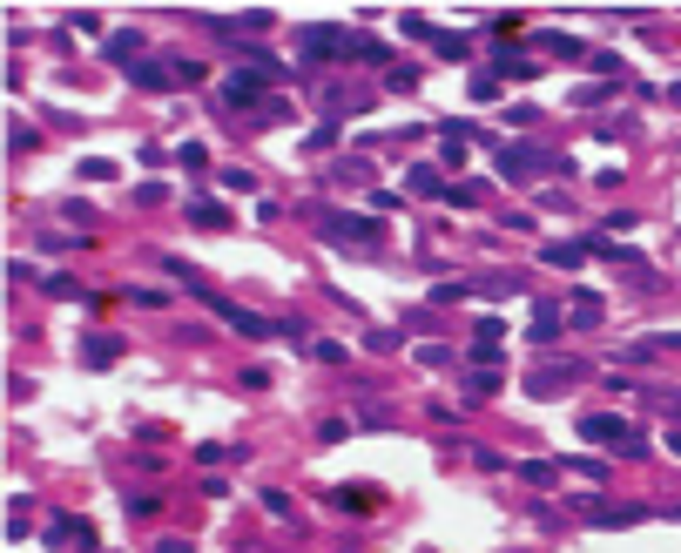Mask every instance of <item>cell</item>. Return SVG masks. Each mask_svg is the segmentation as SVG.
<instances>
[{"label":"cell","mask_w":681,"mask_h":553,"mask_svg":"<svg viewBox=\"0 0 681 553\" xmlns=\"http://www.w3.org/2000/svg\"><path fill=\"white\" fill-rule=\"evenodd\" d=\"M587 378V365H580V358H553V365H533V399H546V392H567V384H580Z\"/></svg>","instance_id":"7a4b0ae2"},{"label":"cell","mask_w":681,"mask_h":553,"mask_svg":"<svg viewBox=\"0 0 681 553\" xmlns=\"http://www.w3.org/2000/svg\"><path fill=\"white\" fill-rule=\"evenodd\" d=\"M155 553H189V540H162V547H155Z\"/></svg>","instance_id":"44dd1931"},{"label":"cell","mask_w":681,"mask_h":553,"mask_svg":"<svg viewBox=\"0 0 681 553\" xmlns=\"http://www.w3.org/2000/svg\"><path fill=\"white\" fill-rule=\"evenodd\" d=\"M405 183H411V196H453V183H445V176L432 169V162H419V169H411Z\"/></svg>","instance_id":"ba28073f"},{"label":"cell","mask_w":681,"mask_h":553,"mask_svg":"<svg viewBox=\"0 0 681 553\" xmlns=\"http://www.w3.org/2000/svg\"><path fill=\"white\" fill-rule=\"evenodd\" d=\"M561 338V304H540L533 310V344H553Z\"/></svg>","instance_id":"9c48e42d"},{"label":"cell","mask_w":681,"mask_h":553,"mask_svg":"<svg viewBox=\"0 0 681 553\" xmlns=\"http://www.w3.org/2000/svg\"><path fill=\"white\" fill-rule=\"evenodd\" d=\"M493 384H500L493 371H472V378H466V399H493Z\"/></svg>","instance_id":"e0dca14e"},{"label":"cell","mask_w":681,"mask_h":553,"mask_svg":"<svg viewBox=\"0 0 681 553\" xmlns=\"http://www.w3.org/2000/svg\"><path fill=\"white\" fill-rule=\"evenodd\" d=\"M574 324H580V331H587V324H601V297H580V304H574Z\"/></svg>","instance_id":"ffe728a7"},{"label":"cell","mask_w":681,"mask_h":553,"mask_svg":"<svg viewBox=\"0 0 681 553\" xmlns=\"http://www.w3.org/2000/svg\"><path fill=\"white\" fill-rule=\"evenodd\" d=\"M324 236H331V243H371V236H378V223H371V216L324 210Z\"/></svg>","instance_id":"3957f363"},{"label":"cell","mask_w":681,"mask_h":553,"mask_svg":"<svg viewBox=\"0 0 681 553\" xmlns=\"http://www.w3.org/2000/svg\"><path fill=\"white\" fill-rule=\"evenodd\" d=\"M270 81H277V75H263V68H243V75H229V81H223V95H229V102H257Z\"/></svg>","instance_id":"5b68a950"},{"label":"cell","mask_w":681,"mask_h":553,"mask_svg":"<svg viewBox=\"0 0 681 553\" xmlns=\"http://www.w3.org/2000/svg\"><path fill=\"white\" fill-rule=\"evenodd\" d=\"M594 526H641L648 520V507H587Z\"/></svg>","instance_id":"52a82bcc"},{"label":"cell","mask_w":681,"mask_h":553,"mask_svg":"<svg viewBox=\"0 0 681 553\" xmlns=\"http://www.w3.org/2000/svg\"><path fill=\"white\" fill-rule=\"evenodd\" d=\"M345 47H351L345 28H311L303 34V54H311V62H318V54H345Z\"/></svg>","instance_id":"8992f818"},{"label":"cell","mask_w":681,"mask_h":553,"mask_svg":"<svg viewBox=\"0 0 681 553\" xmlns=\"http://www.w3.org/2000/svg\"><path fill=\"white\" fill-rule=\"evenodd\" d=\"M533 169H540V155H533V149H506L500 155V176H513V183H519V176H533Z\"/></svg>","instance_id":"30bf717a"},{"label":"cell","mask_w":681,"mask_h":553,"mask_svg":"<svg viewBox=\"0 0 681 553\" xmlns=\"http://www.w3.org/2000/svg\"><path fill=\"white\" fill-rule=\"evenodd\" d=\"M129 75H136V88H162V62H136V68H129Z\"/></svg>","instance_id":"9a60e30c"},{"label":"cell","mask_w":681,"mask_h":553,"mask_svg":"<svg viewBox=\"0 0 681 553\" xmlns=\"http://www.w3.org/2000/svg\"><path fill=\"white\" fill-rule=\"evenodd\" d=\"M189 216H196L203 230H223V223H229V210H223V202H210V196H203V202H189Z\"/></svg>","instance_id":"4fadbf2b"},{"label":"cell","mask_w":681,"mask_h":553,"mask_svg":"<svg viewBox=\"0 0 681 553\" xmlns=\"http://www.w3.org/2000/svg\"><path fill=\"white\" fill-rule=\"evenodd\" d=\"M493 68H500V75H533V62L519 54V47H500V54H493Z\"/></svg>","instance_id":"5bb4252c"},{"label":"cell","mask_w":681,"mask_h":553,"mask_svg":"<svg viewBox=\"0 0 681 553\" xmlns=\"http://www.w3.org/2000/svg\"><path fill=\"white\" fill-rule=\"evenodd\" d=\"M337 499H345L351 513H371V499H378V492H364V486H345V492H337Z\"/></svg>","instance_id":"ac0fdd59"},{"label":"cell","mask_w":681,"mask_h":553,"mask_svg":"<svg viewBox=\"0 0 681 553\" xmlns=\"http://www.w3.org/2000/svg\"><path fill=\"white\" fill-rule=\"evenodd\" d=\"M540 257H546V263H561V270H574V263L587 257V236H580V243H546Z\"/></svg>","instance_id":"8fae6325"},{"label":"cell","mask_w":681,"mask_h":553,"mask_svg":"<svg viewBox=\"0 0 681 553\" xmlns=\"http://www.w3.org/2000/svg\"><path fill=\"white\" fill-rule=\"evenodd\" d=\"M210 310L229 324V331H243V338H270V324H263V318H250V310H237L229 297H210Z\"/></svg>","instance_id":"277c9868"},{"label":"cell","mask_w":681,"mask_h":553,"mask_svg":"<svg viewBox=\"0 0 681 553\" xmlns=\"http://www.w3.org/2000/svg\"><path fill=\"white\" fill-rule=\"evenodd\" d=\"M115 358H121L115 338H95V344H88V365H115Z\"/></svg>","instance_id":"2e32d148"},{"label":"cell","mask_w":681,"mask_h":553,"mask_svg":"<svg viewBox=\"0 0 681 553\" xmlns=\"http://www.w3.org/2000/svg\"><path fill=\"white\" fill-rule=\"evenodd\" d=\"M580 439L587 446H621V452H648V439H641L627 418H614V412H587L580 418Z\"/></svg>","instance_id":"6da1fadb"},{"label":"cell","mask_w":681,"mask_h":553,"mask_svg":"<svg viewBox=\"0 0 681 553\" xmlns=\"http://www.w3.org/2000/svg\"><path fill=\"white\" fill-rule=\"evenodd\" d=\"M506 338V324L500 318H479V331H472V344H500Z\"/></svg>","instance_id":"d6986e66"},{"label":"cell","mask_w":681,"mask_h":553,"mask_svg":"<svg viewBox=\"0 0 681 553\" xmlns=\"http://www.w3.org/2000/svg\"><path fill=\"white\" fill-rule=\"evenodd\" d=\"M668 452H681V425H668Z\"/></svg>","instance_id":"7402d4cb"},{"label":"cell","mask_w":681,"mask_h":553,"mask_svg":"<svg viewBox=\"0 0 681 553\" xmlns=\"http://www.w3.org/2000/svg\"><path fill=\"white\" fill-rule=\"evenodd\" d=\"M108 54H115V62H136V54H142V34H136V28L108 34Z\"/></svg>","instance_id":"7c38bea8"}]
</instances>
